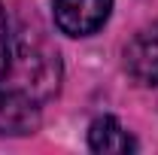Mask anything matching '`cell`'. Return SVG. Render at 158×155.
<instances>
[{"instance_id":"obj_4","label":"cell","mask_w":158,"mask_h":155,"mask_svg":"<svg viewBox=\"0 0 158 155\" xmlns=\"http://www.w3.org/2000/svg\"><path fill=\"white\" fill-rule=\"evenodd\" d=\"M88 149L91 152H134L137 149V140L125 131V125L116 116H100L91 122L88 128Z\"/></svg>"},{"instance_id":"obj_3","label":"cell","mask_w":158,"mask_h":155,"mask_svg":"<svg viewBox=\"0 0 158 155\" xmlns=\"http://www.w3.org/2000/svg\"><path fill=\"white\" fill-rule=\"evenodd\" d=\"M125 70L140 85H158V21L125 46Z\"/></svg>"},{"instance_id":"obj_2","label":"cell","mask_w":158,"mask_h":155,"mask_svg":"<svg viewBox=\"0 0 158 155\" xmlns=\"http://www.w3.org/2000/svg\"><path fill=\"white\" fill-rule=\"evenodd\" d=\"M55 27L67 37H91L106 24L113 0H55Z\"/></svg>"},{"instance_id":"obj_1","label":"cell","mask_w":158,"mask_h":155,"mask_svg":"<svg viewBox=\"0 0 158 155\" xmlns=\"http://www.w3.org/2000/svg\"><path fill=\"white\" fill-rule=\"evenodd\" d=\"M61 55L43 24L0 0V134H31L61 91Z\"/></svg>"}]
</instances>
